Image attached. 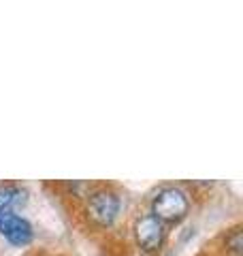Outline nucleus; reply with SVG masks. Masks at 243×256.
I'll list each match as a JSON object with an SVG mask.
<instances>
[{"instance_id": "1", "label": "nucleus", "mask_w": 243, "mask_h": 256, "mask_svg": "<svg viewBox=\"0 0 243 256\" xmlns=\"http://www.w3.org/2000/svg\"><path fill=\"white\" fill-rule=\"evenodd\" d=\"M190 212V198L182 188L166 186L162 188L152 201V216L162 224L182 222Z\"/></svg>"}, {"instance_id": "2", "label": "nucleus", "mask_w": 243, "mask_h": 256, "mask_svg": "<svg viewBox=\"0 0 243 256\" xmlns=\"http://www.w3.org/2000/svg\"><path fill=\"white\" fill-rule=\"evenodd\" d=\"M120 196L109 188H98L88 196V216L98 226H111L120 214Z\"/></svg>"}, {"instance_id": "3", "label": "nucleus", "mask_w": 243, "mask_h": 256, "mask_svg": "<svg viewBox=\"0 0 243 256\" xmlns=\"http://www.w3.org/2000/svg\"><path fill=\"white\" fill-rule=\"evenodd\" d=\"M166 237V228L158 218H154L152 214L141 216L139 220L134 222V239L143 252H158L162 244H164Z\"/></svg>"}, {"instance_id": "4", "label": "nucleus", "mask_w": 243, "mask_h": 256, "mask_svg": "<svg viewBox=\"0 0 243 256\" xmlns=\"http://www.w3.org/2000/svg\"><path fill=\"white\" fill-rule=\"evenodd\" d=\"M0 235L13 246H26L32 239V226L20 214H15L13 210H6L0 214Z\"/></svg>"}, {"instance_id": "5", "label": "nucleus", "mask_w": 243, "mask_h": 256, "mask_svg": "<svg viewBox=\"0 0 243 256\" xmlns=\"http://www.w3.org/2000/svg\"><path fill=\"white\" fill-rule=\"evenodd\" d=\"M24 201H26V190L15 188V186L0 188V214L6 210H13L15 205H20Z\"/></svg>"}, {"instance_id": "6", "label": "nucleus", "mask_w": 243, "mask_h": 256, "mask_svg": "<svg viewBox=\"0 0 243 256\" xmlns=\"http://www.w3.org/2000/svg\"><path fill=\"white\" fill-rule=\"evenodd\" d=\"M226 250L228 252H232V254H241V250H243V237H241V230H239V226L237 228H232L228 235H226Z\"/></svg>"}]
</instances>
